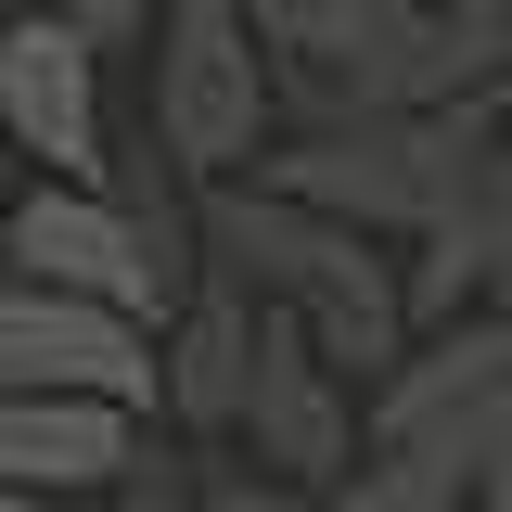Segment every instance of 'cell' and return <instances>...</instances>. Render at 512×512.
I'll list each match as a JSON object with an SVG mask.
<instances>
[{
	"label": "cell",
	"instance_id": "2e32d148",
	"mask_svg": "<svg viewBox=\"0 0 512 512\" xmlns=\"http://www.w3.org/2000/svg\"><path fill=\"white\" fill-rule=\"evenodd\" d=\"M0 218H13V205H0Z\"/></svg>",
	"mask_w": 512,
	"mask_h": 512
},
{
	"label": "cell",
	"instance_id": "8fae6325",
	"mask_svg": "<svg viewBox=\"0 0 512 512\" xmlns=\"http://www.w3.org/2000/svg\"><path fill=\"white\" fill-rule=\"evenodd\" d=\"M64 26H77L90 52H116V39H154V26H167V0H64Z\"/></svg>",
	"mask_w": 512,
	"mask_h": 512
},
{
	"label": "cell",
	"instance_id": "ba28073f",
	"mask_svg": "<svg viewBox=\"0 0 512 512\" xmlns=\"http://www.w3.org/2000/svg\"><path fill=\"white\" fill-rule=\"evenodd\" d=\"M0 256H13V282H52V295H90V308L154 320V269H141V244H128L116 192H77V180L13 192V218H0Z\"/></svg>",
	"mask_w": 512,
	"mask_h": 512
},
{
	"label": "cell",
	"instance_id": "5bb4252c",
	"mask_svg": "<svg viewBox=\"0 0 512 512\" xmlns=\"http://www.w3.org/2000/svg\"><path fill=\"white\" fill-rule=\"evenodd\" d=\"M116 512H192V500H154V487H128V500H116Z\"/></svg>",
	"mask_w": 512,
	"mask_h": 512
},
{
	"label": "cell",
	"instance_id": "7a4b0ae2",
	"mask_svg": "<svg viewBox=\"0 0 512 512\" xmlns=\"http://www.w3.org/2000/svg\"><path fill=\"white\" fill-rule=\"evenodd\" d=\"M500 448H512V320H487L384 372L372 461L333 487V512H461Z\"/></svg>",
	"mask_w": 512,
	"mask_h": 512
},
{
	"label": "cell",
	"instance_id": "52a82bcc",
	"mask_svg": "<svg viewBox=\"0 0 512 512\" xmlns=\"http://www.w3.org/2000/svg\"><path fill=\"white\" fill-rule=\"evenodd\" d=\"M244 436H256V461H269L282 487H320V500L359 474V410H346V372L308 346V320H282V308H256Z\"/></svg>",
	"mask_w": 512,
	"mask_h": 512
},
{
	"label": "cell",
	"instance_id": "30bf717a",
	"mask_svg": "<svg viewBox=\"0 0 512 512\" xmlns=\"http://www.w3.org/2000/svg\"><path fill=\"white\" fill-rule=\"evenodd\" d=\"M167 410H180L192 436H231L244 423V384H256V308L231 295V282H205L180 320H167Z\"/></svg>",
	"mask_w": 512,
	"mask_h": 512
},
{
	"label": "cell",
	"instance_id": "9c48e42d",
	"mask_svg": "<svg viewBox=\"0 0 512 512\" xmlns=\"http://www.w3.org/2000/svg\"><path fill=\"white\" fill-rule=\"evenodd\" d=\"M128 461H141L128 410H103V397H13L0 384V487L77 500V487H128Z\"/></svg>",
	"mask_w": 512,
	"mask_h": 512
},
{
	"label": "cell",
	"instance_id": "5b68a950",
	"mask_svg": "<svg viewBox=\"0 0 512 512\" xmlns=\"http://www.w3.org/2000/svg\"><path fill=\"white\" fill-rule=\"evenodd\" d=\"M474 180H487L474 141H461V128H423V116L372 128V141H320V154H282V167H269V192H295V205L346 218V231H359V218H423V231H448Z\"/></svg>",
	"mask_w": 512,
	"mask_h": 512
},
{
	"label": "cell",
	"instance_id": "3957f363",
	"mask_svg": "<svg viewBox=\"0 0 512 512\" xmlns=\"http://www.w3.org/2000/svg\"><path fill=\"white\" fill-rule=\"evenodd\" d=\"M269 39H256L231 0H167L154 26V141L192 192L205 180H244L256 141H269Z\"/></svg>",
	"mask_w": 512,
	"mask_h": 512
},
{
	"label": "cell",
	"instance_id": "277c9868",
	"mask_svg": "<svg viewBox=\"0 0 512 512\" xmlns=\"http://www.w3.org/2000/svg\"><path fill=\"white\" fill-rule=\"evenodd\" d=\"M0 384H13V397H103V410H128V423L167 410L154 320L90 308V295H52V282H13V269H0Z\"/></svg>",
	"mask_w": 512,
	"mask_h": 512
},
{
	"label": "cell",
	"instance_id": "8992f818",
	"mask_svg": "<svg viewBox=\"0 0 512 512\" xmlns=\"http://www.w3.org/2000/svg\"><path fill=\"white\" fill-rule=\"evenodd\" d=\"M90 39L64 26V13H26V26H0V141L13 154H39V180H77L103 192V77H90Z\"/></svg>",
	"mask_w": 512,
	"mask_h": 512
},
{
	"label": "cell",
	"instance_id": "9a60e30c",
	"mask_svg": "<svg viewBox=\"0 0 512 512\" xmlns=\"http://www.w3.org/2000/svg\"><path fill=\"white\" fill-rule=\"evenodd\" d=\"M0 512H64V500H26V487H0Z\"/></svg>",
	"mask_w": 512,
	"mask_h": 512
},
{
	"label": "cell",
	"instance_id": "4fadbf2b",
	"mask_svg": "<svg viewBox=\"0 0 512 512\" xmlns=\"http://www.w3.org/2000/svg\"><path fill=\"white\" fill-rule=\"evenodd\" d=\"M461 512H512V448H500V461H487V487H474V500H461Z\"/></svg>",
	"mask_w": 512,
	"mask_h": 512
},
{
	"label": "cell",
	"instance_id": "6da1fadb",
	"mask_svg": "<svg viewBox=\"0 0 512 512\" xmlns=\"http://www.w3.org/2000/svg\"><path fill=\"white\" fill-rule=\"evenodd\" d=\"M192 205H205L218 282H231L244 308L269 295L282 320H308V346L333 359V372L384 384L397 359H410V282H397L346 218H320V205H295V192H269V180H205Z\"/></svg>",
	"mask_w": 512,
	"mask_h": 512
},
{
	"label": "cell",
	"instance_id": "7c38bea8",
	"mask_svg": "<svg viewBox=\"0 0 512 512\" xmlns=\"http://www.w3.org/2000/svg\"><path fill=\"white\" fill-rule=\"evenodd\" d=\"M192 512H333L320 487H282V474H231V487H205Z\"/></svg>",
	"mask_w": 512,
	"mask_h": 512
}]
</instances>
